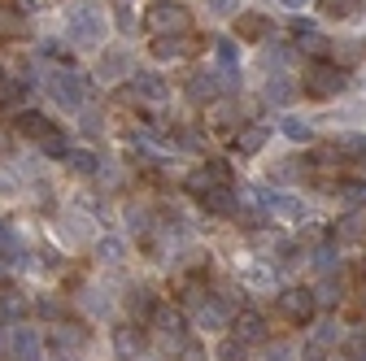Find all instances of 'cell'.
I'll return each instance as SVG.
<instances>
[{
	"label": "cell",
	"instance_id": "ba28073f",
	"mask_svg": "<svg viewBox=\"0 0 366 361\" xmlns=\"http://www.w3.org/2000/svg\"><path fill=\"white\" fill-rule=\"evenodd\" d=\"M153 57L157 61H188V57H197L192 31L188 35H153Z\"/></svg>",
	"mask_w": 366,
	"mask_h": 361
},
{
	"label": "cell",
	"instance_id": "5b68a950",
	"mask_svg": "<svg viewBox=\"0 0 366 361\" xmlns=\"http://www.w3.org/2000/svg\"><path fill=\"white\" fill-rule=\"evenodd\" d=\"M66 35H70V44H79V49H97V44L105 39V18H101V9H97V5L74 9L70 22H66Z\"/></svg>",
	"mask_w": 366,
	"mask_h": 361
},
{
	"label": "cell",
	"instance_id": "e575fe53",
	"mask_svg": "<svg viewBox=\"0 0 366 361\" xmlns=\"http://www.w3.org/2000/svg\"><path fill=\"white\" fill-rule=\"evenodd\" d=\"M266 361H292V348L288 344H274V348H266Z\"/></svg>",
	"mask_w": 366,
	"mask_h": 361
},
{
	"label": "cell",
	"instance_id": "484cf974",
	"mask_svg": "<svg viewBox=\"0 0 366 361\" xmlns=\"http://www.w3.org/2000/svg\"><path fill=\"white\" fill-rule=\"evenodd\" d=\"M362 57H366V44H336V49H332V61L345 66V70H349L353 61H362Z\"/></svg>",
	"mask_w": 366,
	"mask_h": 361
},
{
	"label": "cell",
	"instance_id": "7c38bea8",
	"mask_svg": "<svg viewBox=\"0 0 366 361\" xmlns=\"http://www.w3.org/2000/svg\"><path fill=\"white\" fill-rule=\"evenodd\" d=\"M114 352L122 357V361H135L144 352V331H140V322H122V327H114Z\"/></svg>",
	"mask_w": 366,
	"mask_h": 361
},
{
	"label": "cell",
	"instance_id": "f546056e",
	"mask_svg": "<svg viewBox=\"0 0 366 361\" xmlns=\"http://www.w3.org/2000/svg\"><path fill=\"white\" fill-rule=\"evenodd\" d=\"M97 257L109 261V265H118V261H122V240H101V244H97Z\"/></svg>",
	"mask_w": 366,
	"mask_h": 361
},
{
	"label": "cell",
	"instance_id": "d6a6232c",
	"mask_svg": "<svg viewBox=\"0 0 366 361\" xmlns=\"http://www.w3.org/2000/svg\"><path fill=\"white\" fill-rule=\"evenodd\" d=\"M179 361H205L201 344H197V340H188V335H183V340H179Z\"/></svg>",
	"mask_w": 366,
	"mask_h": 361
},
{
	"label": "cell",
	"instance_id": "ac0fdd59",
	"mask_svg": "<svg viewBox=\"0 0 366 361\" xmlns=\"http://www.w3.org/2000/svg\"><path fill=\"white\" fill-rule=\"evenodd\" d=\"M49 344H53V348H61V352H79V348L87 344V331H83L79 322H57V327H53V335H49Z\"/></svg>",
	"mask_w": 366,
	"mask_h": 361
},
{
	"label": "cell",
	"instance_id": "603a6c76",
	"mask_svg": "<svg viewBox=\"0 0 366 361\" xmlns=\"http://www.w3.org/2000/svg\"><path fill=\"white\" fill-rule=\"evenodd\" d=\"M292 96H297V87H288L284 74H270V78H266V101H270V105H288Z\"/></svg>",
	"mask_w": 366,
	"mask_h": 361
},
{
	"label": "cell",
	"instance_id": "74e56055",
	"mask_svg": "<svg viewBox=\"0 0 366 361\" xmlns=\"http://www.w3.org/2000/svg\"><path fill=\"white\" fill-rule=\"evenodd\" d=\"M357 305H362V309H366V279H362V283H357Z\"/></svg>",
	"mask_w": 366,
	"mask_h": 361
},
{
	"label": "cell",
	"instance_id": "f35d334b",
	"mask_svg": "<svg viewBox=\"0 0 366 361\" xmlns=\"http://www.w3.org/2000/svg\"><path fill=\"white\" fill-rule=\"evenodd\" d=\"M280 5H288V9H305V0H280Z\"/></svg>",
	"mask_w": 366,
	"mask_h": 361
},
{
	"label": "cell",
	"instance_id": "52a82bcc",
	"mask_svg": "<svg viewBox=\"0 0 366 361\" xmlns=\"http://www.w3.org/2000/svg\"><path fill=\"white\" fill-rule=\"evenodd\" d=\"M227 327H232V335H236L240 344H249V348L270 340V327H266V318H262L257 309H236V313H232V322H227Z\"/></svg>",
	"mask_w": 366,
	"mask_h": 361
},
{
	"label": "cell",
	"instance_id": "ab89813d",
	"mask_svg": "<svg viewBox=\"0 0 366 361\" xmlns=\"http://www.w3.org/2000/svg\"><path fill=\"white\" fill-rule=\"evenodd\" d=\"M5 78H9V74H5V66H0V83H5Z\"/></svg>",
	"mask_w": 366,
	"mask_h": 361
},
{
	"label": "cell",
	"instance_id": "3957f363",
	"mask_svg": "<svg viewBox=\"0 0 366 361\" xmlns=\"http://www.w3.org/2000/svg\"><path fill=\"white\" fill-rule=\"evenodd\" d=\"M274 313L288 322V327H305V322H314V313H318V296H314V288H284L280 296H274Z\"/></svg>",
	"mask_w": 366,
	"mask_h": 361
},
{
	"label": "cell",
	"instance_id": "836d02e7",
	"mask_svg": "<svg viewBox=\"0 0 366 361\" xmlns=\"http://www.w3.org/2000/svg\"><path fill=\"white\" fill-rule=\"evenodd\" d=\"M301 361H336V357H332V348H323V344H314V340H310L305 352H301Z\"/></svg>",
	"mask_w": 366,
	"mask_h": 361
},
{
	"label": "cell",
	"instance_id": "ffe728a7",
	"mask_svg": "<svg viewBox=\"0 0 366 361\" xmlns=\"http://www.w3.org/2000/svg\"><path fill=\"white\" fill-rule=\"evenodd\" d=\"M127 313H131V322H153V313H157V300L149 288H131L127 296Z\"/></svg>",
	"mask_w": 366,
	"mask_h": 361
},
{
	"label": "cell",
	"instance_id": "d6986e66",
	"mask_svg": "<svg viewBox=\"0 0 366 361\" xmlns=\"http://www.w3.org/2000/svg\"><path fill=\"white\" fill-rule=\"evenodd\" d=\"M218 92H222L218 74H192L188 78V101L192 105H209V101H218Z\"/></svg>",
	"mask_w": 366,
	"mask_h": 361
},
{
	"label": "cell",
	"instance_id": "e0dca14e",
	"mask_svg": "<svg viewBox=\"0 0 366 361\" xmlns=\"http://www.w3.org/2000/svg\"><path fill=\"white\" fill-rule=\"evenodd\" d=\"M197 200H201L205 213H218V218L240 213V205H236V188H214V192H205V196H197Z\"/></svg>",
	"mask_w": 366,
	"mask_h": 361
},
{
	"label": "cell",
	"instance_id": "7402d4cb",
	"mask_svg": "<svg viewBox=\"0 0 366 361\" xmlns=\"http://www.w3.org/2000/svg\"><path fill=\"white\" fill-rule=\"evenodd\" d=\"M66 166H70L74 174H83V178H92V174H101V157L92 153V148H70Z\"/></svg>",
	"mask_w": 366,
	"mask_h": 361
},
{
	"label": "cell",
	"instance_id": "6da1fadb",
	"mask_svg": "<svg viewBox=\"0 0 366 361\" xmlns=\"http://www.w3.org/2000/svg\"><path fill=\"white\" fill-rule=\"evenodd\" d=\"M14 126H18V135H26V140H31L44 157H53V161H66V157H70V144H66V135L57 131L53 118H44V113H35V109H22V113L14 118Z\"/></svg>",
	"mask_w": 366,
	"mask_h": 361
},
{
	"label": "cell",
	"instance_id": "9a60e30c",
	"mask_svg": "<svg viewBox=\"0 0 366 361\" xmlns=\"http://www.w3.org/2000/svg\"><path fill=\"white\" fill-rule=\"evenodd\" d=\"M131 96H135V101H149V105H162V101L170 96V87H166L157 74H135V78H131Z\"/></svg>",
	"mask_w": 366,
	"mask_h": 361
},
{
	"label": "cell",
	"instance_id": "d590c367",
	"mask_svg": "<svg viewBox=\"0 0 366 361\" xmlns=\"http://www.w3.org/2000/svg\"><path fill=\"white\" fill-rule=\"evenodd\" d=\"M39 313L44 318H61V305L57 300H39Z\"/></svg>",
	"mask_w": 366,
	"mask_h": 361
},
{
	"label": "cell",
	"instance_id": "44dd1931",
	"mask_svg": "<svg viewBox=\"0 0 366 361\" xmlns=\"http://www.w3.org/2000/svg\"><path fill=\"white\" fill-rule=\"evenodd\" d=\"M153 327L179 344V340H183V309H179V305H157V313H153Z\"/></svg>",
	"mask_w": 366,
	"mask_h": 361
},
{
	"label": "cell",
	"instance_id": "4fadbf2b",
	"mask_svg": "<svg viewBox=\"0 0 366 361\" xmlns=\"http://www.w3.org/2000/svg\"><path fill=\"white\" fill-rule=\"evenodd\" d=\"M266 140H270V131H266V126H240V131L232 135V153H240V157H257V153L266 148Z\"/></svg>",
	"mask_w": 366,
	"mask_h": 361
},
{
	"label": "cell",
	"instance_id": "30bf717a",
	"mask_svg": "<svg viewBox=\"0 0 366 361\" xmlns=\"http://www.w3.org/2000/svg\"><path fill=\"white\" fill-rule=\"evenodd\" d=\"M49 92H53V101H57V105H66V109H79V105H83V78H79V74H66V70H57V74L49 78Z\"/></svg>",
	"mask_w": 366,
	"mask_h": 361
},
{
	"label": "cell",
	"instance_id": "8d00e7d4",
	"mask_svg": "<svg viewBox=\"0 0 366 361\" xmlns=\"http://www.w3.org/2000/svg\"><path fill=\"white\" fill-rule=\"evenodd\" d=\"M209 5H214V9H222V14H236V9H240L236 0H209Z\"/></svg>",
	"mask_w": 366,
	"mask_h": 361
},
{
	"label": "cell",
	"instance_id": "60d3db41",
	"mask_svg": "<svg viewBox=\"0 0 366 361\" xmlns=\"http://www.w3.org/2000/svg\"><path fill=\"white\" fill-rule=\"evenodd\" d=\"M0 270H5V261H0Z\"/></svg>",
	"mask_w": 366,
	"mask_h": 361
},
{
	"label": "cell",
	"instance_id": "f1b7e54d",
	"mask_svg": "<svg viewBox=\"0 0 366 361\" xmlns=\"http://www.w3.org/2000/svg\"><path fill=\"white\" fill-rule=\"evenodd\" d=\"M314 296H318V305H336V300H340V279H336V275H327L323 283L314 288Z\"/></svg>",
	"mask_w": 366,
	"mask_h": 361
},
{
	"label": "cell",
	"instance_id": "8fae6325",
	"mask_svg": "<svg viewBox=\"0 0 366 361\" xmlns=\"http://www.w3.org/2000/svg\"><path fill=\"white\" fill-rule=\"evenodd\" d=\"M9 352H14V361H44V344L26 322L9 331Z\"/></svg>",
	"mask_w": 366,
	"mask_h": 361
},
{
	"label": "cell",
	"instance_id": "277c9868",
	"mask_svg": "<svg viewBox=\"0 0 366 361\" xmlns=\"http://www.w3.org/2000/svg\"><path fill=\"white\" fill-rule=\"evenodd\" d=\"M144 22H149L153 35H188L192 31V14L183 5H174V0H153Z\"/></svg>",
	"mask_w": 366,
	"mask_h": 361
},
{
	"label": "cell",
	"instance_id": "4316f807",
	"mask_svg": "<svg viewBox=\"0 0 366 361\" xmlns=\"http://www.w3.org/2000/svg\"><path fill=\"white\" fill-rule=\"evenodd\" d=\"M214 357H218V361H249V344H240V340L232 335V340H222V344H218Z\"/></svg>",
	"mask_w": 366,
	"mask_h": 361
},
{
	"label": "cell",
	"instance_id": "2e32d148",
	"mask_svg": "<svg viewBox=\"0 0 366 361\" xmlns=\"http://www.w3.org/2000/svg\"><path fill=\"white\" fill-rule=\"evenodd\" d=\"M318 14L332 22H357L366 14V0H318Z\"/></svg>",
	"mask_w": 366,
	"mask_h": 361
},
{
	"label": "cell",
	"instance_id": "1f68e13d",
	"mask_svg": "<svg viewBox=\"0 0 366 361\" xmlns=\"http://www.w3.org/2000/svg\"><path fill=\"white\" fill-rule=\"evenodd\" d=\"M336 340H340V327L336 322H323L314 331V344H323V348H336Z\"/></svg>",
	"mask_w": 366,
	"mask_h": 361
},
{
	"label": "cell",
	"instance_id": "5bb4252c",
	"mask_svg": "<svg viewBox=\"0 0 366 361\" xmlns=\"http://www.w3.org/2000/svg\"><path fill=\"white\" fill-rule=\"evenodd\" d=\"M26 313H31V300L22 292H14V288L0 292V322H5V327H22Z\"/></svg>",
	"mask_w": 366,
	"mask_h": 361
},
{
	"label": "cell",
	"instance_id": "cb8c5ba5",
	"mask_svg": "<svg viewBox=\"0 0 366 361\" xmlns=\"http://www.w3.org/2000/svg\"><path fill=\"white\" fill-rule=\"evenodd\" d=\"M26 31V14H18L14 5H0V35H22Z\"/></svg>",
	"mask_w": 366,
	"mask_h": 361
},
{
	"label": "cell",
	"instance_id": "d4e9b609",
	"mask_svg": "<svg viewBox=\"0 0 366 361\" xmlns=\"http://www.w3.org/2000/svg\"><path fill=\"white\" fill-rule=\"evenodd\" d=\"M280 131L288 135L292 144H310V140H314V126H310V122H301V118H280Z\"/></svg>",
	"mask_w": 366,
	"mask_h": 361
},
{
	"label": "cell",
	"instance_id": "4dcf8cb0",
	"mask_svg": "<svg viewBox=\"0 0 366 361\" xmlns=\"http://www.w3.org/2000/svg\"><path fill=\"white\" fill-rule=\"evenodd\" d=\"M179 144L192 148V153H201V148H209V135L205 131H179Z\"/></svg>",
	"mask_w": 366,
	"mask_h": 361
},
{
	"label": "cell",
	"instance_id": "7a4b0ae2",
	"mask_svg": "<svg viewBox=\"0 0 366 361\" xmlns=\"http://www.w3.org/2000/svg\"><path fill=\"white\" fill-rule=\"evenodd\" d=\"M345 87H349V70L336 61H310L301 74V92L310 101H336L345 96Z\"/></svg>",
	"mask_w": 366,
	"mask_h": 361
},
{
	"label": "cell",
	"instance_id": "8992f818",
	"mask_svg": "<svg viewBox=\"0 0 366 361\" xmlns=\"http://www.w3.org/2000/svg\"><path fill=\"white\" fill-rule=\"evenodd\" d=\"M214 188H236V170H232V161L214 157V161H205L201 170L188 174V192L205 196V192H214Z\"/></svg>",
	"mask_w": 366,
	"mask_h": 361
},
{
	"label": "cell",
	"instance_id": "9c48e42d",
	"mask_svg": "<svg viewBox=\"0 0 366 361\" xmlns=\"http://www.w3.org/2000/svg\"><path fill=\"white\" fill-rule=\"evenodd\" d=\"M270 31H274L270 14H257V9H240L236 14V39L240 44H262Z\"/></svg>",
	"mask_w": 366,
	"mask_h": 361
},
{
	"label": "cell",
	"instance_id": "83f0119b",
	"mask_svg": "<svg viewBox=\"0 0 366 361\" xmlns=\"http://www.w3.org/2000/svg\"><path fill=\"white\" fill-rule=\"evenodd\" d=\"M340 196H345V205L362 209V205H366V183H362V178H345V183H340Z\"/></svg>",
	"mask_w": 366,
	"mask_h": 361
}]
</instances>
